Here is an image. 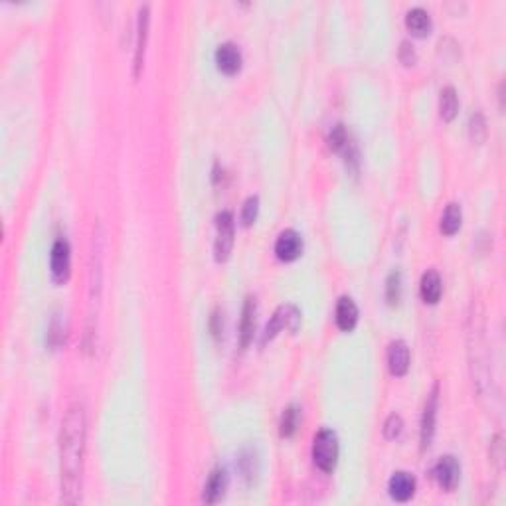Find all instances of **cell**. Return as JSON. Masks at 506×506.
I'll list each match as a JSON object with an SVG mask.
<instances>
[{
	"label": "cell",
	"instance_id": "obj_1",
	"mask_svg": "<svg viewBox=\"0 0 506 506\" xmlns=\"http://www.w3.org/2000/svg\"><path fill=\"white\" fill-rule=\"evenodd\" d=\"M83 455H86V411L81 404H71L62 419V431H60L62 500L66 505H77L81 500Z\"/></svg>",
	"mask_w": 506,
	"mask_h": 506
},
{
	"label": "cell",
	"instance_id": "obj_2",
	"mask_svg": "<svg viewBox=\"0 0 506 506\" xmlns=\"http://www.w3.org/2000/svg\"><path fill=\"white\" fill-rule=\"evenodd\" d=\"M313 461L322 473H332L339 461V437L332 430H320L313 441Z\"/></svg>",
	"mask_w": 506,
	"mask_h": 506
},
{
	"label": "cell",
	"instance_id": "obj_3",
	"mask_svg": "<svg viewBox=\"0 0 506 506\" xmlns=\"http://www.w3.org/2000/svg\"><path fill=\"white\" fill-rule=\"evenodd\" d=\"M299 324H301V310L295 305H281L265 327L264 342L273 341L283 329L295 332L299 329Z\"/></svg>",
	"mask_w": 506,
	"mask_h": 506
},
{
	"label": "cell",
	"instance_id": "obj_4",
	"mask_svg": "<svg viewBox=\"0 0 506 506\" xmlns=\"http://www.w3.org/2000/svg\"><path fill=\"white\" fill-rule=\"evenodd\" d=\"M233 247V216L230 212H220L216 216V243H214V255L216 261H226L230 257Z\"/></svg>",
	"mask_w": 506,
	"mask_h": 506
},
{
	"label": "cell",
	"instance_id": "obj_5",
	"mask_svg": "<svg viewBox=\"0 0 506 506\" xmlns=\"http://www.w3.org/2000/svg\"><path fill=\"white\" fill-rule=\"evenodd\" d=\"M149 22H151V8L143 4L139 8L137 18V42H135V60H132V77L139 79L144 66V52H146V40H149Z\"/></svg>",
	"mask_w": 506,
	"mask_h": 506
},
{
	"label": "cell",
	"instance_id": "obj_6",
	"mask_svg": "<svg viewBox=\"0 0 506 506\" xmlns=\"http://www.w3.org/2000/svg\"><path fill=\"white\" fill-rule=\"evenodd\" d=\"M71 267V249L66 238H57L50 253V269L55 283H66Z\"/></svg>",
	"mask_w": 506,
	"mask_h": 506
},
{
	"label": "cell",
	"instance_id": "obj_7",
	"mask_svg": "<svg viewBox=\"0 0 506 506\" xmlns=\"http://www.w3.org/2000/svg\"><path fill=\"white\" fill-rule=\"evenodd\" d=\"M437 399H439V385H433L431 394L428 396L423 416H421V430H419V439H421V451H425L433 441L435 435V421H437Z\"/></svg>",
	"mask_w": 506,
	"mask_h": 506
},
{
	"label": "cell",
	"instance_id": "obj_8",
	"mask_svg": "<svg viewBox=\"0 0 506 506\" xmlns=\"http://www.w3.org/2000/svg\"><path fill=\"white\" fill-rule=\"evenodd\" d=\"M433 477H435V481H437V484L443 491L451 493V491L457 488V484L461 481V465L451 455L441 457L437 465L433 467Z\"/></svg>",
	"mask_w": 506,
	"mask_h": 506
},
{
	"label": "cell",
	"instance_id": "obj_9",
	"mask_svg": "<svg viewBox=\"0 0 506 506\" xmlns=\"http://www.w3.org/2000/svg\"><path fill=\"white\" fill-rule=\"evenodd\" d=\"M303 252V238L295 230H285L279 233L275 242V253L281 261H295Z\"/></svg>",
	"mask_w": 506,
	"mask_h": 506
},
{
	"label": "cell",
	"instance_id": "obj_10",
	"mask_svg": "<svg viewBox=\"0 0 506 506\" xmlns=\"http://www.w3.org/2000/svg\"><path fill=\"white\" fill-rule=\"evenodd\" d=\"M216 64L218 69L226 76H235L242 69V52L233 42L218 46L216 50Z\"/></svg>",
	"mask_w": 506,
	"mask_h": 506
},
{
	"label": "cell",
	"instance_id": "obj_11",
	"mask_svg": "<svg viewBox=\"0 0 506 506\" xmlns=\"http://www.w3.org/2000/svg\"><path fill=\"white\" fill-rule=\"evenodd\" d=\"M390 496L397 502H407L411 496L416 495V479L406 471H397L392 474L390 483H388Z\"/></svg>",
	"mask_w": 506,
	"mask_h": 506
},
{
	"label": "cell",
	"instance_id": "obj_12",
	"mask_svg": "<svg viewBox=\"0 0 506 506\" xmlns=\"http://www.w3.org/2000/svg\"><path fill=\"white\" fill-rule=\"evenodd\" d=\"M388 366L394 376H406L409 370V348L404 341H394L388 348Z\"/></svg>",
	"mask_w": 506,
	"mask_h": 506
},
{
	"label": "cell",
	"instance_id": "obj_13",
	"mask_svg": "<svg viewBox=\"0 0 506 506\" xmlns=\"http://www.w3.org/2000/svg\"><path fill=\"white\" fill-rule=\"evenodd\" d=\"M226 486H228V474L224 469H214L212 473H210L208 481L204 484V502H208V505H214V502H218L224 493H226Z\"/></svg>",
	"mask_w": 506,
	"mask_h": 506
},
{
	"label": "cell",
	"instance_id": "obj_14",
	"mask_svg": "<svg viewBox=\"0 0 506 506\" xmlns=\"http://www.w3.org/2000/svg\"><path fill=\"white\" fill-rule=\"evenodd\" d=\"M255 313H257V305L255 299L247 297L245 305L242 310V322H240V341H242V348H247L249 342L253 341V332H255Z\"/></svg>",
	"mask_w": 506,
	"mask_h": 506
},
{
	"label": "cell",
	"instance_id": "obj_15",
	"mask_svg": "<svg viewBox=\"0 0 506 506\" xmlns=\"http://www.w3.org/2000/svg\"><path fill=\"white\" fill-rule=\"evenodd\" d=\"M358 322V307L350 297H342L336 305V324L344 332H350Z\"/></svg>",
	"mask_w": 506,
	"mask_h": 506
},
{
	"label": "cell",
	"instance_id": "obj_16",
	"mask_svg": "<svg viewBox=\"0 0 506 506\" xmlns=\"http://www.w3.org/2000/svg\"><path fill=\"white\" fill-rule=\"evenodd\" d=\"M441 291H443V285H441L439 273L435 269L425 271L421 277V299L430 305H435L441 299Z\"/></svg>",
	"mask_w": 506,
	"mask_h": 506
},
{
	"label": "cell",
	"instance_id": "obj_17",
	"mask_svg": "<svg viewBox=\"0 0 506 506\" xmlns=\"http://www.w3.org/2000/svg\"><path fill=\"white\" fill-rule=\"evenodd\" d=\"M461 224H463V212H461V206L459 204H447V208L443 212V216H441V233L443 235H455L457 231L461 230Z\"/></svg>",
	"mask_w": 506,
	"mask_h": 506
},
{
	"label": "cell",
	"instance_id": "obj_18",
	"mask_svg": "<svg viewBox=\"0 0 506 506\" xmlns=\"http://www.w3.org/2000/svg\"><path fill=\"white\" fill-rule=\"evenodd\" d=\"M406 26L416 36H425L431 30V18L423 8H411L406 14Z\"/></svg>",
	"mask_w": 506,
	"mask_h": 506
},
{
	"label": "cell",
	"instance_id": "obj_19",
	"mask_svg": "<svg viewBox=\"0 0 506 506\" xmlns=\"http://www.w3.org/2000/svg\"><path fill=\"white\" fill-rule=\"evenodd\" d=\"M459 109V100H457V91L453 88L441 89L439 97V113L443 121H453Z\"/></svg>",
	"mask_w": 506,
	"mask_h": 506
},
{
	"label": "cell",
	"instance_id": "obj_20",
	"mask_svg": "<svg viewBox=\"0 0 506 506\" xmlns=\"http://www.w3.org/2000/svg\"><path fill=\"white\" fill-rule=\"evenodd\" d=\"M299 421H301V413H299L297 407L289 406L287 409H283L281 423H279V433H281V437H293L299 428Z\"/></svg>",
	"mask_w": 506,
	"mask_h": 506
},
{
	"label": "cell",
	"instance_id": "obj_21",
	"mask_svg": "<svg viewBox=\"0 0 506 506\" xmlns=\"http://www.w3.org/2000/svg\"><path fill=\"white\" fill-rule=\"evenodd\" d=\"M348 144H350V137H348L346 127H344V125H334V127H332V131H330V135H329L330 151H334V153H342V151H344Z\"/></svg>",
	"mask_w": 506,
	"mask_h": 506
},
{
	"label": "cell",
	"instance_id": "obj_22",
	"mask_svg": "<svg viewBox=\"0 0 506 506\" xmlns=\"http://www.w3.org/2000/svg\"><path fill=\"white\" fill-rule=\"evenodd\" d=\"M399 297H402V275L399 271H392L385 281V299L394 307L399 303Z\"/></svg>",
	"mask_w": 506,
	"mask_h": 506
},
{
	"label": "cell",
	"instance_id": "obj_23",
	"mask_svg": "<svg viewBox=\"0 0 506 506\" xmlns=\"http://www.w3.org/2000/svg\"><path fill=\"white\" fill-rule=\"evenodd\" d=\"M469 132H471V141L477 144H483L486 139V121H484L483 113H474L469 123Z\"/></svg>",
	"mask_w": 506,
	"mask_h": 506
},
{
	"label": "cell",
	"instance_id": "obj_24",
	"mask_svg": "<svg viewBox=\"0 0 506 506\" xmlns=\"http://www.w3.org/2000/svg\"><path fill=\"white\" fill-rule=\"evenodd\" d=\"M240 471H242L243 477L252 483L253 479H255V474H257V459H255V453H242V457H240Z\"/></svg>",
	"mask_w": 506,
	"mask_h": 506
},
{
	"label": "cell",
	"instance_id": "obj_25",
	"mask_svg": "<svg viewBox=\"0 0 506 506\" xmlns=\"http://www.w3.org/2000/svg\"><path fill=\"white\" fill-rule=\"evenodd\" d=\"M257 212H259V198L257 196H249L243 202L242 208V224L247 228L253 221L257 220Z\"/></svg>",
	"mask_w": 506,
	"mask_h": 506
},
{
	"label": "cell",
	"instance_id": "obj_26",
	"mask_svg": "<svg viewBox=\"0 0 506 506\" xmlns=\"http://www.w3.org/2000/svg\"><path fill=\"white\" fill-rule=\"evenodd\" d=\"M402 430H404V421H402V418L397 416V413H392L390 418L385 419V423H384V435H385V439H397L399 437V433H402Z\"/></svg>",
	"mask_w": 506,
	"mask_h": 506
},
{
	"label": "cell",
	"instance_id": "obj_27",
	"mask_svg": "<svg viewBox=\"0 0 506 506\" xmlns=\"http://www.w3.org/2000/svg\"><path fill=\"white\" fill-rule=\"evenodd\" d=\"M399 60H402L404 66H413V64H416V50H413V46L409 44V42H402Z\"/></svg>",
	"mask_w": 506,
	"mask_h": 506
},
{
	"label": "cell",
	"instance_id": "obj_28",
	"mask_svg": "<svg viewBox=\"0 0 506 506\" xmlns=\"http://www.w3.org/2000/svg\"><path fill=\"white\" fill-rule=\"evenodd\" d=\"M64 341V334H62V327H60V322L57 319L52 320V324H50V332H48V342H50V346L55 348V346H60V342Z\"/></svg>",
	"mask_w": 506,
	"mask_h": 506
},
{
	"label": "cell",
	"instance_id": "obj_29",
	"mask_svg": "<svg viewBox=\"0 0 506 506\" xmlns=\"http://www.w3.org/2000/svg\"><path fill=\"white\" fill-rule=\"evenodd\" d=\"M502 457H505V451H502V437L496 435L495 439H493V443H491V461L496 463V465L500 467Z\"/></svg>",
	"mask_w": 506,
	"mask_h": 506
},
{
	"label": "cell",
	"instance_id": "obj_30",
	"mask_svg": "<svg viewBox=\"0 0 506 506\" xmlns=\"http://www.w3.org/2000/svg\"><path fill=\"white\" fill-rule=\"evenodd\" d=\"M210 329H212V334L218 339L221 334V315L220 310H216L214 315H212V320H210Z\"/></svg>",
	"mask_w": 506,
	"mask_h": 506
}]
</instances>
